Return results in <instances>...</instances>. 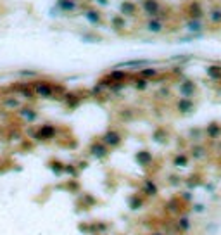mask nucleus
Masks as SVG:
<instances>
[{"mask_svg":"<svg viewBox=\"0 0 221 235\" xmlns=\"http://www.w3.org/2000/svg\"><path fill=\"white\" fill-rule=\"evenodd\" d=\"M143 7H145L147 12H150V14H157V10H159V5H157L156 0H147V2L143 4Z\"/></svg>","mask_w":221,"mask_h":235,"instance_id":"f257e3e1","label":"nucleus"},{"mask_svg":"<svg viewBox=\"0 0 221 235\" xmlns=\"http://www.w3.org/2000/svg\"><path fill=\"white\" fill-rule=\"evenodd\" d=\"M211 21L212 23H221V9H212L211 10Z\"/></svg>","mask_w":221,"mask_h":235,"instance_id":"f03ea898","label":"nucleus"},{"mask_svg":"<svg viewBox=\"0 0 221 235\" xmlns=\"http://www.w3.org/2000/svg\"><path fill=\"white\" fill-rule=\"evenodd\" d=\"M149 30L159 31L161 30V23H159V21H150V23H149Z\"/></svg>","mask_w":221,"mask_h":235,"instance_id":"7ed1b4c3","label":"nucleus"},{"mask_svg":"<svg viewBox=\"0 0 221 235\" xmlns=\"http://www.w3.org/2000/svg\"><path fill=\"white\" fill-rule=\"evenodd\" d=\"M192 16H201V9H199V5H192Z\"/></svg>","mask_w":221,"mask_h":235,"instance_id":"20e7f679","label":"nucleus"},{"mask_svg":"<svg viewBox=\"0 0 221 235\" xmlns=\"http://www.w3.org/2000/svg\"><path fill=\"white\" fill-rule=\"evenodd\" d=\"M180 105H181V111H187V109L190 107V102H187V100H185V102H181Z\"/></svg>","mask_w":221,"mask_h":235,"instance_id":"39448f33","label":"nucleus"}]
</instances>
